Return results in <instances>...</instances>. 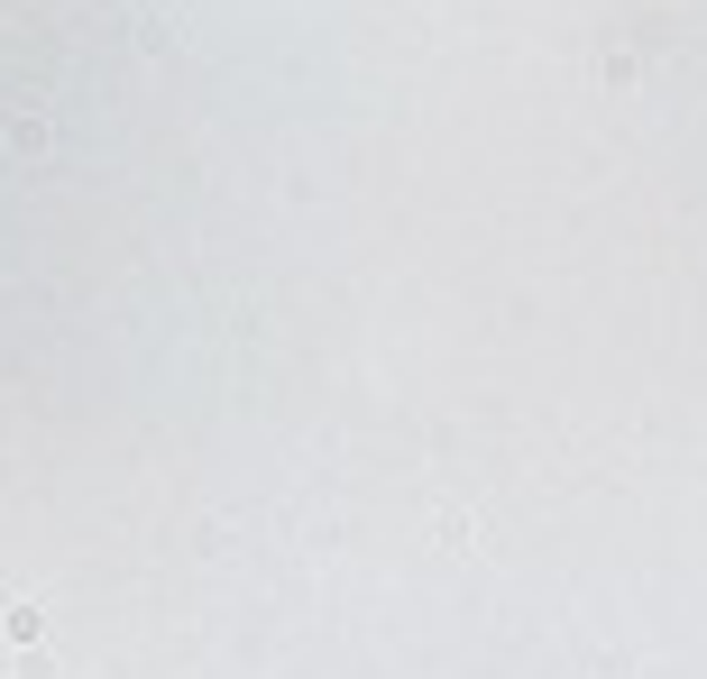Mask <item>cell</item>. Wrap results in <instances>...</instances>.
<instances>
[{
	"label": "cell",
	"mask_w": 707,
	"mask_h": 679,
	"mask_svg": "<svg viewBox=\"0 0 707 679\" xmlns=\"http://www.w3.org/2000/svg\"><path fill=\"white\" fill-rule=\"evenodd\" d=\"M10 147L19 156H46V120H10Z\"/></svg>",
	"instance_id": "cell-1"
}]
</instances>
